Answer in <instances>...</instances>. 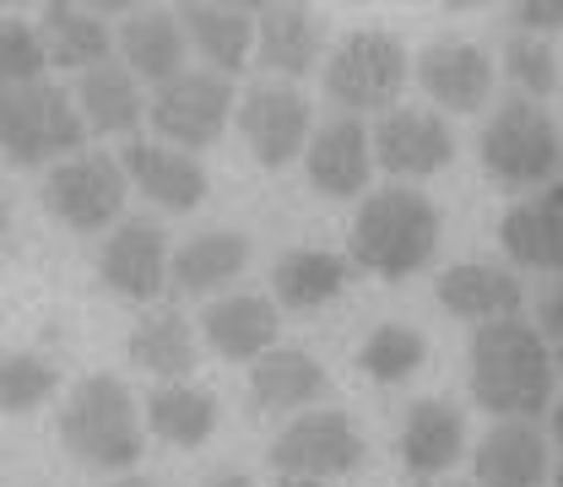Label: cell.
<instances>
[{
  "instance_id": "83f0119b",
  "label": "cell",
  "mask_w": 563,
  "mask_h": 487,
  "mask_svg": "<svg viewBox=\"0 0 563 487\" xmlns=\"http://www.w3.org/2000/svg\"><path fill=\"white\" fill-rule=\"evenodd\" d=\"M347 281H352V261H342V255H331V250H287L277 261V272H272V298L282 309L309 314V309H325Z\"/></svg>"
},
{
  "instance_id": "5bb4252c",
  "label": "cell",
  "mask_w": 563,
  "mask_h": 487,
  "mask_svg": "<svg viewBox=\"0 0 563 487\" xmlns=\"http://www.w3.org/2000/svg\"><path fill=\"white\" fill-rule=\"evenodd\" d=\"M418 87L450 114H477L493 98V60L483 44L433 38L418 55Z\"/></svg>"
},
{
  "instance_id": "74e56055",
  "label": "cell",
  "mask_w": 563,
  "mask_h": 487,
  "mask_svg": "<svg viewBox=\"0 0 563 487\" xmlns=\"http://www.w3.org/2000/svg\"><path fill=\"white\" fill-rule=\"evenodd\" d=\"M211 487H255V483H250V477H217Z\"/></svg>"
},
{
  "instance_id": "ffe728a7",
  "label": "cell",
  "mask_w": 563,
  "mask_h": 487,
  "mask_svg": "<svg viewBox=\"0 0 563 487\" xmlns=\"http://www.w3.org/2000/svg\"><path fill=\"white\" fill-rule=\"evenodd\" d=\"M185 38L201 49V60H211L217 76H233L239 66H250L255 49V5H233V0H196V5H174Z\"/></svg>"
},
{
  "instance_id": "30bf717a",
  "label": "cell",
  "mask_w": 563,
  "mask_h": 487,
  "mask_svg": "<svg viewBox=\"0 0 563 487\" xmlns=\"http://www.w3.org/2000/svg\"><path fill=\"white\" fill-rule=\"evenodd\" d=\"M239 136L250 141L255 163L287 168L292 157H303V146L314 136V114L309 98L292 81H261L239 98Z\"/></svg>"
},
{
  "instance_id": "60d3db41",
  "label": "cell",
  "mask_w": 563,
  "mask_h": 487,
  "mask_svg": "<svg viewBox=\"0 0 563 487\" xmlns=\"http://www.w3.org/2000/svg\"><path fill=\"white\" fill-rule=\"evenodd\" d=\"M114 487H152V483H141V477H125V483H114Z\"/></svg>"
},
{
  "instance_id": "ee69618b",
  "label": "cell",
  "mask_w": 563,
  "mask_h": 487,
  "mask_svg": "<svg viewBox=\"0 0 563 487\" xmlns=\"http://www.w3.org/2000/svg\"><path fill=\"white\" fill-rule=\"evenodd\" d=\"M455 487H466V483H455Z\"/></svg>"
},
{
  "instance_id": "4dcf8cb0",
  "label": "cell",
  "mask_w": 563,
  "mask_h": 487,
  "mask_svg": "<svg viewBox=\"0 0 563 487\" xmlns=\"http://www.w3.org/2000/svg\"><path fill=\"white\" fill-rule=\"evenodd\" d=\"M422 363H428V342H422V331L412 325H379V331H368V342L357 352V368L368 374V379H379V385H401V379H412Z\"/></svg>"
},
{
  "instance_id": "277c9868",
  "label": "cell",
  "mask_w": 563,
  "mask_h": 487,
  "mask_svg": "<svg viewBox=\"0 0 563 487\" xmlns=\"http://www.w3.org/2000/svg\"><path fill=\"white\" fill-rule=\"evenodd\" d=\"M60 439L76 461H87L98 472H131L146 450V433H141L136 396L125 390V379L87 374L60 412Z\"/></svg>"
},
{
  "instance_id": "836d02e7",
  "label": "cell",
  "mask_w": 563,
  "mask_h": 487,
  "mask_svg": "<svg viewBox=\"0 0 563 487\" xmlns=\"http://www.w3.org/2000/svg\"><path fill=\"white\" fill-rule=\"evenodd\" d=\"M49 60L44 44L27 22H0V87H22V81H44Z\"/></svg>"
},
{
  "instance_id": "3957f363",
  "label": "cell",
  "mask_w": 563,
  "mask_h": 487,
  "mask_svg": "<svg viewBox=\"0 0 563 487\" xmlns=\"http://www.w3.org/2000/svg\"><path fill=\"white\" fill-rule=\"evenodd\" d=\"M483 168L498 190H542L563 179V131L548 114V103L531 98H504L483 125Z\"/></svg>"
},
{
  "instance_id": "d6986e66",
  "label": "cell",
  "mask_w": 563,
  "mask_h": 487,
  "mask_svg": "<svg viewBox=\"0 0 563 487\" xmlns=\"http://www.w3.org/2000/svg\"><path fill=\"white\" fill-rule=\"evenodd\" d=\"M120 168L141 196H152L163 211H196L207 201V168L196 163V152L157 146V141H131Z\"/></svg>"
},
{
  "instance_id": "ac0fdd59",
  "label": "cell",
  "mask_w": 563,
  "mask_h": 487,
  "mask_svg": "<svg viewBox=\"0 0 563 487\" xmlns=\"http://www.w3.org/2000/svg\"><path fill=\"white\" fill-rule=\"evenodd\" d=\"M282 331V309L261 292H228V298H211L201 309V336L211 342V352L233 357V363H255L277 347Z\"/></svg>"
},
{
  "instance_id": "ba28073f",
  "label": "cell",
  "mask_w": 563,
  "mask_h": 487,
  "mask_svg": "<svg viewBox=\"0 0 563 487\" xmlns=\"http://www.w3.org/2000/svg\"><path fill=\"white\" fill-rule=\"evenodd\" d=\"M125 190H131V179H125L120 157L76 152V157L49 168L44 207H49V217H60L66 228H76V233H103L120 217V207H125Z\"/></svg>"
},
{
  "instance_id": "603a6c76",
  "label": "cell",
  "mask_w": 563,
  "mask_h": 487,
  "mask_svg": "<svg viewBox=\"0 0 563 487\" xmlns=\"http://www.w3.org/2000/svg\"><path fill=\"white\" fill-rule=\"evenodd\" d=\"M433 292H439V303H444L455 320H472V325L515 320V314H520V303H526V292H520V277H515V272L477 266V261L439 272Z\"/></svg>"
},
{
  "instance_id": "cb8c5ba5",
  "label": "cell",
  "mask_w": 563,
  "mask_h": 487,
  "mask_svg": "<svg viewBox=\"0 0 563 487\" xmlns=\"http://www.w3.org/2000/svg\"><path fill=\"white\" fill-rule=\"evenodd\" d=\"M70 98H76L81 125L98 131V136H131L141 125V114H146L141 81L120 66V60H103V66L81 70V81H76Z\"/></svg>"
},
{
  "instance_id": "7a4b0ae2",
  "label": "cell",
  "mask_w": 563,
  "mask_h": 487,
  "mask_svg": "<svg viewBox=\"0 0 563 487\" xmlns=\"http://www.w3.org/2000/svg\"><path fill=\"white\" fill-rule=\"evenodd\" d=\"M439 255V207L412 185L368 190L352 217V266L368 277L401 281Z\"/></svg>"
},
{
  "instance_id": "8d00e7d4",
  "label": "cell",
  "mask_w": 563,
  "mask_h": 487,
  "mask_svg": "<svg viewBox=\"0 0 563 487\" xmlns=\"http://www.w3.org/2000/svg\"><path fill=\"white\" fill-rule=\"evenodd\" d=\"M548 418H553V433H548V439L563 450V401H553V412H548Z\"/></svg>"
},
{
  "instance_id": "7bdbcfd3",
  "label": "cell",
  "mask_w": 563,
  "mask_h": 487,
  "mask_svg": "<svg viewBox=\"0 0 563 487\" xmlns=\"http://www.w3.org/2000/svg\"><path fill=\"white\" fill-rule=\"evenodd\" d=\"M559 487H563V472H559Z\"/></svg>"
},
{
  "instance_id": "f1b7e54d",
  "label": "cell",
  "mask_w": 563,
  "mask_h": 487,
  "mask_svg": "<svg viewBox=\"0 0 563 487\" xmlns=\"http://www.w3.org/2000/svg\"><path fill=\"white\" fill-rule=\"evenodd\" d=\"M131 363L157 374L163 385H185V374L196 368V331L179 309H152L131 331Z\"/></svg>"
},
{
  "instance_id": "f546056e",
  "label": "cell",
  "mask_w": 563,
  "mask_h": 487,
  "mask_svg": "<svg viewBox=\"0 0 563 487\" xmlns=\"http://www.w3.org/2000/svg\"><path fill=\"white\" fill-rule=\"evenodd\" d=\"M146 428L174 450H196L217 433V396L196 385H157L146 401Z\"/></svg>"
},
{
  "instance_id": "9c48e42d",
  "label": "cell",
  "mask_w": 563,
  "mask_h": 487,
  "mask_svg": "<svg viewBox=\"0 0 563 487\" xmlns=\"http://www.w3.org/2000/svg\"><path fill=\"white\" fill-rule=\"evenodd\" d=\"M146 114H152V131L168 146L201 152L211 141H222L228 120H233V81L217 76V70H185V76H174L168 87L152 92Z\"/></svg>"
},
{
  "instance_id": "7402d4cb",
  "label": "cell",
  "mask_w": 563,
  "mask_h": 487,
  "mask_svg": "<svg viewBox=\"0 0 563 487\" xmlns=\"http://www.w3.org/2000/svg\"><path fill=\"white\" fill-rule=\"evenodd\" d=\"M250 266V239L233 228H207L168 255V287L185 298H211Z\"/></svg>"
},
{
  "instance_id": "2e32d148",
  "label": "cell",
  "mask_w": 563,
  "mask_h": 487,
  "mask_svg": "<svg viewBox=\"0 0 563 487\" xmlns=\"http://www.w3.org/2000/svg\"><path fill=\"white\" fill-rule=\"evenodd\" d=\"M498 244L520 272H563V179L520 196L504 211Z\"/></svg>"
},
{
  "instance_id": "ab89813d",
  "label": "cell",
  "mask_w": 563,
  "mask_h": 487,
  "mask_svg": "<svg viewBox=\"0 0 563 487\" xmlns=\"http://www.w3.org/2000/svg\"><path fill=\"white\" fill-rule=\"evenodd\" d=\"M277 487H320V483H298V477H282Z\"/></svg>"
},
{
  "instance_id": "4fadbf2b",
  "label": "cell",
  "mask_w": 563,
  "mask_h": 487,
  "mask_svg": "<svg viewBox=\"0 0 563 487\" xmlns=\"http://www.w3.org/2000/svg\"><path fill=\"white\" fill-rule=\"evenodd\" d=\"M98 277L131 303H152L168 287V233L152 217H125L98 255Z\"/></svg>"
},
{
  "instance_id": "e575fe53",
  "label": "cell",
  "mask_w": 563,
  "mask_h": 487,
  "mask_svg": "<svg viewBox=\"0 0 563 487\" xmlns=\"http://www.w3.org/2000/svg\"><path fill=\"white\" fill-rule=\"evenodd\" d=\"M509 27L515 33H531V38H548L563 27V0H515L509 5Z\"/></svg>"
},
{
  "instance_id": "d590c367",
  "label": "cell",
  "mask_w": 563,
  "mask_h": 487,
  "mask_svg": "<svg viewBox=\"0 0 563 487\" xmlns=\"http://www.w3.org/2000/svg\"><path fill=\"white\" fill-rule=\"evenodd\" d=\"M537 331H542V342L553 336V342H563V272H559V281L542 292V303H537V320H531Z\"/></svg>"
},
{
  "instance_id": "5b68a950",
  "label": "cell",
  "mask_w": 563,
  "mask_h": 487,
  "mask_svg": "<svg viewBox=\"0 0 563 487\" xmlns=\"http://www.w3.org/2000/svg\"><path fill=\"white\" fill-rule=\"evenodd\" d=\"M0 146L16 168L66 163L76 152H87V125L76 114V98L66 87H55L49 76L0 87Z\"/></svg>"
},
{
  "instance_id": "e0dca14e",
  "label": "cell",
  "mask_w": 563,
  "mask_h": 487,
  "mask_svg": "<svg viewBox=\"0 0 563 487\" xmlns=\"http://www.w3.org/2000/svg\"><path fill=\"white\" fill-rule=\"evenodd\" d=\"M477 487H542L553 477V439L537 422H493L472 450Z\"/></svg>"
},
{
  "instance_id": "f35d334b",
  "label": "cell",
  "mask_w": 563,
  "mask_h": 487,
  "mask_svg": "<svg viewBox=\"0 0 563 487\" xmlns=\"http://www.w3.org/2000/svg\"><path fill=\"white\" fill-rule=\"evenodd\" d=\"M553 374H563V342L553 347Z\"/></svg>"
},
{
  "instance_id": "7c38bea8",
  "label": "cell",
  "mask_w": 563,
  "mask_h": 487,
  "mask_svg": "<svg viewBox=\"0 0 563 487\" xmlns=\"http://www.w3.org/2000/svg\"><path fill=\"white\" fill-rule=\"evenodd\" d=\"M114 60L157 92V87H168L174 76L190 70L185 66L190 60V38H185V27H179V16L168 5H131L120 33H114Z\"/></svg>"
},
{
  "instance_id": "d4e9b609",
  "label": "cell",
  "mask_w": 563,
  "mask_h": 487,
  "mask_svg": "<svg viewBox=\"0 0 563 487\" xmlns=\"http://www.w3.org/2000/svg\"><path fill=\"white\" fill-rule=\"evenodd\" d=\"M38 44H44V60L49 66H66V70H92L103 60H114V33L109 22L92 11V5H44L38 16Z\"/></svg>"
},
{
  "instance_id": "44dd1931",
  "label": "cell",
  "mask_w": 563,
  "mask_h": 487,
  "mask_svg": "<svg viewBox=\"0 0 563 487\" xmlns=\"http://www.w3.org/2000/svg\"><path fill=\"white\" fill-rule=\"evenodd\" d=\"M325 49L320 16L309 5H255V60L287 81L309 76Z\"/></svg>"
},
{
  "instance_id": "52a82bcc",
  "label": "cell",
  "mask_w": 563,
  "mask_h": 487,
  "mask_svg": "<svg viewBox=\"0 0 563 487\" xmlns=\"http://www.w3.org/2000/svg\"><path fill=\"white\" fill-rule=\"evenodd\" d=\"M277 477H298V483H331V477H347L363 461V433L352 428L347 412L336 407H320V412H298L277 433V444L266 450Z\"/></svg>"
},
{
  "instance_id": "9a60e30c",
  "label": "cell",
  "mask_w": 563,
  "mask_h": 487,
  "mask_svg": "<svg viewBox=\"0 0 563 487\" xmlns=\"http://www.w3.org/2000/svg\"><path fill=\"white\" fill-rule=\"evenodd\" d=\"M303 168H309V185L331 201H352L368 190V174H374V152H368V125L336 114L325 120L309 146H303Z\"/></svg>"
},
{
  "instance_id": "8fae6325",
  "label": "cell",
  "mask_w": 563,
  "mask_h": 487,
  "mask_svg": "<svg viewBox=\"0 0 563 487\" xmlns=\"http://www.w3.org/2000/svg\"><path fill=\"white\" fill-rule=\"evenodd\" d=\"M368 152H374V168H385L390 179H433L439 168H450L455 157V136L444 125V114L433 109H390L379 114V125L368 131Z\"/></svg>"
},
{
  "instance_id": "8992f818",
  "label": "cell",
  "mask_w": 563,
  "mask_h": 487,
  "mask_svg": "<svg viewBox=\"0 0 563 487\" xmlns=\"http://www.w3.org/2000/svg\"><path fill=\"white\" fill-rule=\"evenodd\" d=\"M407 76H412V55L396 33L357 27L325 60V98L352 120L357 114H390Z\"/></svg>"
},
{
  "instance_id": "484cf974",
  "label": "cell",
  "mask_w": 563,
  "mask_h": 487,
  "mask_svg": "<svg viewBox=\"0 0 563 487\" xmlns=\"http://www.w3.org/2000/svg\"><path fill=\"white\" fill-rule=\"evenodd\" d=\"M250 396L261 412H298V407H314L331 396V379L325 368L298 347H272L266 357H255L250 368Z\"/></svg>"
},
{
  "instance_id": "6da1fadb",
  "label": "cell",
  "mask_w": 563,
  "mask_h": 487,
  "mask_svg": "<svg viewBox=\"0 0 563 487\" xmlns=\"http://www.w3.org/2000/svg\"><path fill=\"white\" fill-rule=\"evenodd\" d=\"M553 347L531 320H493L472 336V396L498 422H537L553 412Z\"/></svg>"
},
{
  "instance_id": "d6a6232c",
  "label": "cell",
  "mask_w": 563,
  "mask_h": 487,
  "mask_svg": "<svg viewBox=\"0 0 563 487\" xmlns=\"http://www.w3.org/2000/svg\"><path fill=\"white\" fill-rule=\"evenodd\" d=\"M504 70L509 81L520 87L515 98H531V103H548L559 92V55L548 38H531V33H509L504 44Z\"/></svg>"
},
{
  "instance_id": "b9f144b4",
  "label": "cell",
  "mask_w": 563,
  "mask_h": 487,
  "mask_svg": "<svg viewBox=\"0 0 563 487\" xmlns=\"http://www.w3.org/2000/svg\"><path fill=\"white\" fill-rule=\"evenodd\" d=\"M0 233H5V207H0Z\"/></svg>"
},
{
  "instance_id": "1f68e13d",
  "label": "cell",
  "mask_w": 563,
  "mask_h": 487,
  "mask_svg": "<svg viewBox=\"0 0 563 487\" xmlns=\"http://www.w3.org/2000/svg\"><path fill=\"white\" fill-rule=\"evenodd\" d=\"M60 390V374L38 352H5L0 357V412H38Z\"/></svg>"
},
{
  "instance_id": "4316f807",
  "label": "cell",
  "mask_w": 563,
  "mask_h": 487,
  "mask_svg": "<svg viewBox=\"0 0 563 487\" xmlns=\"http://www.w3.org/2000/svg\"><path fill=\"white\" fill-rule=\"evenodd\" d=\"M466 455V418L450 401H418L401 422V461L412 477H444Z\"/></svg>"
}]
</instances>
